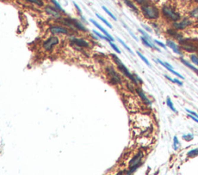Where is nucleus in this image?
<instances>
[{
  "label": "nucleus",
  "mask_w": 198,
  "mask_h": 175,
  "mask_svg": "<svg viewBox=\"0 0 198 175\" xmlns=\"http://www.w3.org/2000/svg\"><path fill=\"white\" fill-rule=\"evenodd\" d=\"M141 11L143 12V15L144 17L147 20H158L160 16L159 10L157 6L153 5L146 3L144 5H142L141 6Z\"/></svg>",
  "instance_id": "obj_1"
},
{
  "label": "nucleus",
  "mask_w": 198,
  "mask_h": 175,
  "mask_svg": "<svg viewBox=\"0 0 198 175\" xmlns=\"http://www.w3.org/2000/svg\"><path fill=\"white\" fill-rule=\"evenodd\" d=\"M179 43L182 50H184L190 53L198 52V38L184 37Z\"/></svg>",
  "instance_id": "obj_2"
},
{
  "label": "nucleus",
  "mask_w": 198,
  "mask_h": 175,
  "mask_svg": "<svg viewBox=\"0 0 198 175\" xmlns=\"http://www.w3.org/2000/svg\"><path fill=\"white\" fill-rule=\"evenodd\" d=\"M161 12L163 17L166 18L169 21L173 22L179 21L181 20V15L178 11H176V9L173 8L172 6L170 5H164L161 9Z\"/></svg>",
  "instance_id": "obj_3"
},
{
  "label": "nucleus",
  "mask_w": 198,
  "mask_h": 175,
  "mask_svg": "<svg viewBox=\"0 0 198 175\" xmlns=\"http://www.w3.org/2000/svg\"><path fill=\"white\" fill-rule=\"evenodd\" d=\"M143 157H144V154L141 151L138 152L135 155H134V157L130 160L129 163V170L128 172H126L127 174H131L134 173L140 167Z\"/></svg>",
  "instance_id": "obj_4"
},
{
  "label": "nucleus",
  "mask_w": 198,
  "mask_h": 175,
  "mask_svg": "<svg viewBox=\"0 0 198 175\" xmlns=\"http://www.w3.org/2000/svg\"><path fill=\"white\" fill-rule=\"evenodd\" d=\"M111 56H112L114 62H115V63H116V65L118 66V68L119 69V70L121 71L122 73L125 75V76H126L129 79H130L132 81L133 83H135V84H138V81H137V80L135 79V76L132 74V73L129 72V69H127V67L122 63V61L120 60V59H119V57H118L116 55H115V54H111Z\"/></svg>",
  "instance_id": "obj_5"
},
{
  "label": "nucleus",
  "mask_w": 198,
  "mask_h": 175,
  "mask_svg": "<svg viewBox=\"0 0 198 175\" xmlns=\"http://www.w3.org/2000/svg\"><path fill=\"white\" fill-rule=\"evenodd\" d=\"M193 25V20L190 17L181 18V20L172 23V27L178 31H183Z\"/></svg>",
  "instance_id": "obj_6"
},
{
  "label": "nucleus",
  "mask_w": 198,
  "mask_h": 175,
  "mask_svg": "<svg viewBox=\"0 0 198 175\" xmlns=\"http://www.w3.org/2000/svg\"><path fill=\"white\" fill-rule=\"evenodd\" d=\"M59 43V39L58 37L53 35L49 37L47 40L44 42L43 43V48L45 49L46 51H51L54 46L58 45Z\"/></svg>",
  "instance_id": "obj_7"
},
{
  "label": "nucleus",
  "mask_w": 198,
  "mask_h": 175,
  "mask_svg": "<svg viewBox=\"0 0 198 175\" xmlns=\"http://www.w3.org/2000/svg\"><path fill=\"white\" fill-rule=\"evenodd\" d=\"M44 11L47 14H48L49 16L54 17V19H61V14H60V11L58 10L56 7H53L51 6H47L44 8Z\"/></svg>",
  "instance_id": "obj_8"
},
{
  "label": "nucleus",
  "mask_w": 198,
  "mask_h": 175,
  "mask_svg": "<svg viewBox=\"0 0 198 175\" xmlns=\"http://www.w3.org/2000/svg\"><path fill=\"white\" fill-rule=\"evenodd\" d=\"M106 71L108 76L111 78V81L114 83H121V78L119 77L118 73L115 72V70L113 69L112 67H107L106 68Z\"/></svg>",
  "instance_id": "obj_9"
},
{
  "label": "nucleus",
  "mask_w": 198,
  "mask_h": 175,
  "mask_svg": "<svg viewBox=\"0 0 198 175\" xmlns=\"http://www.w3.org/2000/svg\"><path fill=\"white\" fill-rule=\"evenodd\" d=\"M50 32L52 34L54 35H57V34H64V35H67V34L69 33V31H68V29L63 27V26H52L50 27Z\"/></svg>",
  "instance_id": "obj_10"
},
{
  "label": "nucleus",
  "mask_w": 198,
  "mask_h": 175,
  "mask_svg": "<svg viewBox=\"0 0 198 175\" xmlns=\"http://www.w3.org/2000/svg\"><path fill=\"white\" fill-rule=\"evenodd\" d=\"M167 46L169 48H170L176 54H178V55H183V52L182 49L180 47V46H178L177 44L175 43L173 40H167Z\"/></svg>",
  "instance_id": "obj_11"
},
{
  "label": "nucleus",
  "mask_w": 198,
  "mask_h": 175,
  "mask_svg": "<svg viewBox=\"0 0 198 175\" xmlns=\"http://www.w3.org/2000/svg\"><path fill=\"white\" fill-rule=\"evenodd\" d=\"M71 42L72 43L77 45V46H79V47H89V43L85 41V40H83V39H78V38L72 37L71 40Z\"/></svg>",
  "instance_id": "obj_12"
},
{
  "label": "nucleus",
  "mask_w": 198,
  "mask_h": 175,
  "mask_svg": "<svg viewBox=\"0 0 198 175\" xmlns=\"http://www.w3.org/2000/svg\"><path fill=\"white\" fill-rule=\"evenodd\" d=\"M90 22H92V23H93L94 25H95V26H96V27H97L99 30H100V31L102 32V33H103L105 34V35H106V36H107V37L108 38L109 40H111V42H114V40H114V38H113L112 36H111V35H110V34H109L108 33V32L106 31V30H105V29H104V28L101 26V25H99V24L98 23V22H96V21H95V20H92V19H91V20H90Z\"/></svg>",
  "instance_id": "obj_13"
},
{
  "label": "nucleus",
  "mask_w": 198,
  "mask_h": 175,
  "mask_svg": "<svg viewBox=\"0 0 198 175\" xmlns=\"http://www.w3.org/2000/svg\"><path fill=\"white\" fill-rule=\"evenodd\" d=\"M70 19H71V21L72 24H73L74 26V28H75L76 30H80V31H82V32L87 31V30L85 27H84V26L83 24L81 23V22H80L79 21H77V20H74V19H71V18H70Z\"/></svg>",
  "instance_id": "obj_14"
},
{
  "label": "nucleus",
  "mask_w": 198,
  "mask_h": 175,
  "mask_svg": "<svg viewBox=\"0 0 198 175\" xmlns=\"http://www.w3.org/2000/svg\"><path fill=\"white\" fill-rule=\"evenodd\" d=\"M141 40H142V42H143V43L146 46H147V47L148 48H152V49H157V50H158V51H160L159 49H158V48L156 46L154 45V44L152 43V42L150 41V40L149 39H147L146 37H145V36H142L141 37Z\"/></svg>",
  "instance_id": "obj_15"
},
{
  "label": "nucleus",
  "mask_w": 198,
  "mask_h": 175,
  "mask_svg": "<svg viewBox=\"0 0 198 175\" xmlns=\"http://www.w3.org/2000/svg\"><path fill=\"white\" fill-rule=\"evenodd\" d=\"M189 17H190L192 20H198V5L196 6H194L188 12Z\"/></svg>",
  "instance_id": "obj_16"
},
{
  "label": "nucleus",
  "mask_w": 198,
  "mask_h": 175,
  "mask_svg": "<svg viewBox=\"0 0 198 175\" xmlns=\"http://www.w3.org/2000/svg\"><path fill=\"white\" fill-rule=\"evenodd\" d=\"M136 92H137V93H138V95L139 96V97L142 99V101H143V102L144 103H146V104H147V105H151V101H149L148 97L145 95V93L143 92V91H142V90L137 88Z\"/></svg>",
  "instance_id": "obj_17"
},
{
  "label": "nucleus",
  "mask_w": 198,
  "mask_h": 175,
  "mask_svg": "<svg viewBox=\"0 0 198 175\" xmlns=\"http://www.w3.org/2000/svg\"><path fill=\"white\" fill-rule=\"evenodd\" d=\"M180 61H181V63H182L183 64H184V65L186 66V67H188L189 69H190L191 70H193L194 72H195V73L197 74V73H198V69L197 68V67H195L194 66H193L192 64H190V63H189L187 60H186V59H183V58H181V59H180Z\"/></svg>",
  "instance_id": "obj_18"
},
{
  "label": "nucleus",
  "mask_w": 198,
  "mask_h": 175,
  "mask_svg": "<svg viewBox=\"0 0 198 175\" xmlns=\"http://www.w3.org/2000/svg\"><path fill=\"white\" fill-rule=\"evenodd\" d=\"M123 2H125V5H126L129 8H130L132 10L133 12H135V13H139V10H138V9H137L136 6H135V5L133 4L132 2H131L130 0H123Z\"/></svg>",
  "instance_id": "obj_19"
},
{
  "label": "nucleus",
  "mask_w": 198,
  "mask_h": 175,
  "mask_svg": "<svg viewBox=\"0 0 198 175\" xmlns=\"http://www.w3.org/2000/svg\"><path fill=\"white\" fill-rule=\"evenodd\" d=\"M136 53H137V55H138V56H139V57H140V59H142V60H143V61L144 62V63H146V64L147 66H148V67H151V64H150V63H149V62H148V59H147L146 58V57H145L144 56H143V54H142V53H140V52L137 51Z\"/></svg>",
  "instance_id": "obj_20"
},
{
  "label": "nucleus",
  "mask_w": 198,
  "mask_h": 175,
  "mask_svg": "<svg viewBox=\"0 0 198 175\" xmlns=\"http://www.w3.org/2000/svg\"><path fill=\"white\" fill-rule=\"evenodd\" d=\"M187 156H188L189 158H194V157L198 156V148L191 150L190 151H189L188 153H187Z\"/></svg>",
  "instance_id": "obj_21"
},
{
  "label": "nucleus",
  "mask_w": 198,
  "mask_h": 175,
  "mask_svg": "<svg viewBox=\"0 0 198 175\" xmlns=\"http://www.w3.org/2000/svg\"><path fill=\"white\" fill-rule=\"evenodd\" d=\"M167 106H168L170 108V110H172L173 112L176 113V110L175 109L174 106H173V103L172 101H171V99L170 98L169 96L167 97Z\"/></svg>",
  "instance_id": "obj_22"
},
{
  "label": "nucleus",
  "mask_w": 198,
  "mask_h": 175,
  "mask_svg": "<svg viewBox=\"0 0 198 175\" xmlns=\"http://www.w3.org/2000/svg\"><path fill=\"white\" fill-rule=\"evenodd\" d=\"M25 1L30 2V3H33L38 6H43L44 4L42 0H25Z\"/></svg>",
  "instance_id": "obj_23"
},
{
  "label": "nucleus",
  "mask_w": 198,
  "mask_h": 175,
  "mask_svg": "<svg viewBox=\"0 0 198 175\" xmlns=\"http://www.w3.org/2000/svg\"><path fill=\"white\" fill-rule=\"evenodd\" d=\"M95 15H96V16H97V17L98 18L99 20H101V21H102V22H103L104 23H105V25H106V26H108V28H110V29H112V26H111V24L109 23V22H108L107 20H105V19H104L103 17H101V16H100V15H99V14H98V13H96V14H95Z\"/></svg>",
  "instance_id": "obj_24"
},
{
  "label": "nucleus",
  "mask_w": 198,
  "mask_h": 175,
  "mask_svg": "<svg viewBox=\"0 0 198 175\" xmlns=\"http://www.w3.org/2000/svg\"><path fill=\"white\" fill-rule=\"evenodd\" d=\"M180 144L178 140V138H177V137L175 136L174 137H173V149H174L175 150H177L179 149V148H180Z\"/></svg>",
  "instance_id": "obj_25"
},
{
  "label": "nucleus",
  "mask_w": 198,
  "mask_h": 175,
  "mask_svg": "<svg viewBox=\"0 0 198 175\" xmlns=\"http://www.w3.org/2000/svg\"><path fill=\"white\" fill-rule=\"evenodd\" d=\"M51 2H52V3H53V4L54 5V6H55L56 8L58 9V10H60V12H63V13L65 12V11L63 10V9L62 8L61 6H60V5L59 3H58V1H57V0H51Z\"/></svg>",
  "instance_id": "obj_26"
},
{
  "label": "nucleus",
  "mask_w": 198,
  "mask_h": 175,
  "mask_svg": "<svg viewBox=\"0 0 198 175\" xmlns=\"http://www.w3.org/2000/svg\"><path fill=\"white\" fill-rule=\"evenodd\" d=\"M93 33L95 34V35H97L98 37L101 38V39H102V40H106V41H108V42H111V40H109L108 38L106 35H103L102 34L99 33L98 32H97L96 30H93Z\"/></svg>",
  "instance_id": "obj_27"
},
{
  "label": "nucleus",
  "mask_w": 198,
  "mask_h": 175,
  "mask_svg": "<svg viewBox=\"0 0 198 175\" xmlns=\"http://www.w3.org/2000/svg\"><path fill=\"white\" fill-rule=\"evenodd\" d=\"M190 60L192 61V63L195 65L198 66V55H196V54H191L190 56Z\"/></svg>",
  "instance_id": "obj_28"
},
{
  "label": "nucleus",
  "mask_w": 198,
  "mask_h": 175,
  "mask_svg": "<svg viewBox=\"0 0 198 175\" xmlns=\"http://www.w3.org/2000/svg\"><path fill=\"white\" fill-rule=\"evenodd\" d=\"M118 40H119V43H121L122 45L123 46H124V47H125V49H126L127 50H128V51L129 52V53H131V54H132V55H134V53H133V52H132V49H131L130 48H129V46H128L126 45V43H125V42L123 41V40H122L121 39H120V38H118Z\"/></svg>",
  "instance_id": "obj_29"
},
{
  "label": "nucleus",
  "mask_w": 198,
  "mask_h": 175,
  "mask_svg": "<svg viewBox=\"0 0 198 175\" xmlns=\"http://www.w3.org/2000/svg\"><path fill=\"white\" fill-rule=\"evenodd\" d=\"M102 9H103L104 11H105V12H106V13H107L109 16H110V17H111V19H113V20H115V21H116V20H117L116 17H115V16H114V15H113V14L111 13V12H110V11H109V10L107 8H106V7H105V6H102Z\"/></svg>",
  "instance_id": "obj_30"
},
{
  "label": "nucleus",
  "mask_w": 198,
  "mask_h": 175,
  "mask_svg": "<svg viewBox=\"0 0 198 175\" xmlns=\"http://www.w3.org/2000/svg\"><path fill=\"white\" fill-rule=\"evenodd\" d=\"M182 138L186 141H190V140H192L194 139V135L191 134H185L182 137Z\"/></svg>",
  "instance_id": "obj_31"
},
{
  "label": "nucleus",
  "mask_w": 198,
  "mask_h": 175,
  "mask_svg": "<svg viewBox=\"0 0 198 175\" xmlns=\"http://www.w3.org/2000/svg\"><path fill=\"white\" fill-rule=\"evenodd\" d=\"M109 44H110V46H111V48H112L113 49H114V50H115V52H116V53H119V54H121V51H120V50H119V48L117 47V46L115 45V43H113L112 42H109Z\"/></svg>",
  "instance_id": "obj_32"
},
{
  "label": "nucleus",
  "mask_w": 198,
  "mask_h": 175,
  "mask_svg": "<svg viewBox=\"0 0 198 175\" xmlns=\"http://www.w3.org/2000/svg\"><path fill=\"white\" fill-rule=\"evenodd\" d=\"M154 43H157L158 46H161V47H162V48H164V49H167V46L165 45L164 43H162V42L159 41V40H154Z\"/></svg>",
  "instance_id": "obj_33"
},
{
  "label": "nucleus",
  "mask_w": 198,
  "mask_h": 175,
  "mask_svg": "<svg viewBox=\"0 0 198 175\" xmlns=\"http://www.w3.org/2000/svg\"><path fill=\"white\" fill-rule=\"evenodd\" d=\"M139 33H140L143 34V36H145V37H146L147 39H149V40H150V36H149V35H148V34H147L146 33V32L144 31V30H140V29H139Z\"/></svg>",
  "instance_id": "obj_34"
},
{
  "label": "nucleus",
  "mask_w": 198,
  "mask_h": 175,
  "mask_svg": "<svg viewBox=\"0 0 198 175\" xmlns=\"http://www.w3.org/2000/svg\"><path fill=\"white\" fill-rule=\"evenodd\" d=\"M135 2H136L139 5H144L146 3H148L147 0H135Z\"/></svg>",
  "instance_id": "obj_35"
},
{
  "label": "nucleus",
  "mask_w": 198,
  "mask_h": 175,
  "mask_svg": "<svg viewBox=\"0 0 198 175\" xmlns=\"http://www.w3.org/2000/svg\"><path fill=\"white\" fill-rule=\"evenodd\" d=\"M186 111L187 113H188V114H192V115H194V116H196V117H197V118H198V114H197V113L194 112V111H192V110H188V109H186Z\"/></svg>",
  "instance_id": "obj_36"
},
{
  "label": "nucleus",
  "mask_w": 198,
  "mask_h": 175,
  "mask_svg": "<svg viewBox=\"0 0 198 175\" xmlns=\"http://www.w3.org/2000/svg\"><path fill=\"white\" fill-rule=\"evenodd\" d=\"M188 116H190V118L192 119L193 120H194L195 122H197L198 124V118H197V117H196V116H194V115H192V114H188Z\"/></svg>",
  "instance_id": "obj_37"
},
{
  "label": "nucleus",
  "mask_w": 198,
  "mask_h": 175,
  "mask_svg": "<svg viewBox=\"0 0 198 175\" xmlns=\"http://www.w3.org/2000/svg\"><path fill=\"white\" fill-rule=\"evenodd\" d=\"M74 6H75V8L77 9V11H78V12H79L80 14H81V9L79 8V6H77V3H75V2H74Z\"/></svg>",
  "instance_id": "obj_38"
},
{
  "label": "nucleus",
  "mask_w": 198,
  "mask_h": 175,
  "mask_svg": "<svg viewBox=\"0 0 198 175\" xmlns=\"http://www.w3.org/2000/svg\"><path fill=\"white\" fill-rule=\"evenodd\" d=\"M174 83H177V84L180 85V86H182V85H183L182 82H181V81H180L179 80H177V79H174Z\"/></svg>",
  "instance_id": "obj_39"
},
{
  "label": "nucleus",
  "mask_w": 198,
  "mask_h": 175,
  "mask_svg": "<svg viewBox=\"0 0 198 175\" xmlns=\"http://www.w3.org/2000/svg\"><path fill=\"white\" fill-rule=\"evenodd\" d=\"M165 77H166V78H167V79L168 80L171 81V82H172V83H174V80L171 79L170 77H168V76H167V75H165Z\"/></svg>",
  "instance_id": "obj_40"
},
{
  "label": "nucleus",
  "mask_w": 198,
  "mask_h": 175,
  "mask_svg": "<svg viewBox=\"0 0 198 175\" xmlns=\"http://www.w3.org/2000/svg\"><path fill=\"white\" fill-rule=\"evenodd\" d=\"M142 26H143V27H144L145 29H146V30H147V31H148V32H152V30H151L150 28H148V26H144V25H142Z\"/></svg>",
  "instance_id": "obj_41"
},
{
  "label": "nucleus",
  "mask_w": 198,
  "mask_h": 175,
  "mask_svg": "<svg viewBox=\"0 0 198 175\" xmlns=\"http://www.w3.org/2000/svg\"><path fill=\"white\" fill-rule=\"evenodd\" d=\"M192 2H194V3H195V4L198 5V0H192Z\"/></svg>",
  "instance_id": "obj_42"
},
{
  "label": "nucleus",
  "mask_w": 198,
  "mask_h": 175,
  "mask_svg": "<svg viewBox=\"0 0 198 175\" xmlns=\"http://www.w3.org/2000/svg\"><path fill=\"white\" fill-rule=\"evenodd\" d=\"M197 75H198V73H197Z\"/></svg>",
  "instance_id": "obj_43"
}]
</instances>
